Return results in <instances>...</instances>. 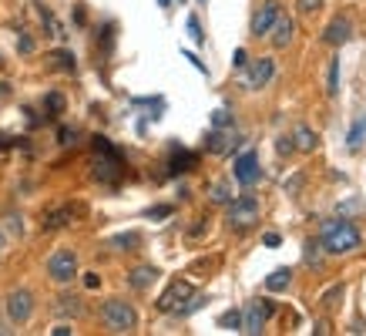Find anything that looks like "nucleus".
I'll return each mask as SVG.
<instances>
[{"label": "nucleus", "instance_id": "obj_1", "mask_svg": "<svg viewBox=\"0 0 366 336\" xmlns=\"http://www.w3.org/2000/svg\"><path fill=\"white\" fill-rule=\"evenodd\" d=\"M360 243H363V232L350 219H329V222H322L320 245L326 256H350L353 249H360Z\"/></svg>", "mask_w": 366, "mask_h": 336}, {"label": "nucleus", "instance_id": "obj_2", "mask_svg": "<svg viewBox=\"0 0 366 336\" xmlns=\"http://www.w3.org/2000/svg\"><path fill=\"white\" fill-rule=\"evenodd\" d=\"M94 179L98 182H105V185H115V182H122V175H124V158L122 152L107 141V138L101 135H94Z\"/></svg>", "mask_w": 366, "mask_h": 336}, {"label": "nucleus", "instance_id": "obj_3", "mask_svg": "<svg viewBox=\"0 0 366 336\" xmlns=\"http://www.w3.org/2000/svg\"><path fill=\"white\" fill-rule=\"evenodd\" d=\"M98 316L105 323V330H111V333H135L138 326V309L131 303H124V299H105Z\"/></svg>", "mask_w": 366, "mask_h": 336}, {"label": "nucleus", "instance_id": "obj_4", "mask_svg": "<svg viewBox=\"0 0 366 336\" xmlns=\"http://www.w3.org/2000/svg\"><path fill=\"white\" fill-rule=\"evenodd\" d=\"M259 222V199L256 195H239L229 202V226L235 232L252 229Z\"/></svg>", "mask_w": 366, "mask_h": 336}, {"label": "nucleus", "instance_id": "obj_5", "mask_svg": "<svg viewBox=\"0 0 366 336\" xmlns=\"http://www.w3.org/2000/svg\"><path fill=\"white\" fill-rule=\"evenodd\" d=\"M275 313V306L269 303V299H252V303L242 309V330L239 333H249V336H256L262 333V326H266V320Z\"/></svg>", "mask_w": 366, "mask_h": 336}, {"label": "nucleus", "instance_id": "obj_6", "mask_svg": "<svg viewBox=\"0 0 366 336\" xmlns=\"http://www.w3.org/2000/svg\"><path fill=\"white\" fill-rule=\"evenodd\" d=\"M47 276L54 283H71L77 276V256L74 249H58L51 259H47Z\"/></svg>", "mask_w": 366, "mask_h": 336}, {"label": "nucleus", "instance_id": "obj_7", "mask_svg": "<svg viewBox=\"0 0 366 336\" xmlns=\"http://www.w3.org/2000/svg\"><path fill=\"white\" fill-rule=\"evenodd\" d=\"M232 175H235V182L245 185V188H252L256 182H262V168H259V155L252 152H242L235 158V168H232Z\"/></svg>", "mask_w": 366, "mask_h": 336}, {"label": "nucleus", "instance_id": "obj_8", "mask_svg": "<svg viewBox=\"0 0 366 336\" xmlns=\"http://www.w3.org/2000/svg\"><path fill=\"white\" fill-rule=\"evenodd\" d=\"M4 309H7V316H11V323H27L34 316V292L31 290H14L11 296H7V303H4Z\"/></svg>", "mask_w": 366, "mask_h": 336}, {"label": "nucleus", "instance_id": "obj_9", "mask_svg": "<svg viewBox=\"0 0 366 336\" xmlns=\"http://www.w3.org/2000/svg\"><path fill=\"white\" fill-rule=\"evenodd\" d=\"M273 75H275V61H273V58H256V61L249 64L245 88H249V91H259V88H266V84L273 81Z\"/></svg>", "mask_w": 366, "mask_h": 336}, {"label": "nucleus", "instance_id": "obj_10", "mask_svg": "<svg viewBox=\"0 0 366 336\" xmlns=\"http://www.w3.org/2000/svg\"><path fill=\"white\" fill-rule=\"evenodd\" d=\"M188 296H195L192 283H185V279H175V283H171V286L162 292V299H158V309H162V313H175V309H178V306L188 299Z\"/></svg>", "mask_w": 366, "mask_h": 336}, {"label": "nucleus", "instance_id": "obj_11", "mask_svg": "<svg viewBox=\"0 0 366 336\" xmlns=\"http://www.w3.org/2000/svg\"><path fill=\"white\" fill-rule=\"evenodd\" d=\"M275 17H279V0H266L259 11L252 14V37H266L269 27L275 24Z\"/></svg>", "mask_w": 366, "mask_h": 336}, {"label": "nucleus", "instance_id": "obj_12", "mask_svg": "<svg viewBox=\"0 0 366 336\" xmlns=\"http://www.w3.org/2000/svg\"><path fill=\"white\" fill-rule=\"evenodd\" d=\"M350 37H353L350 17H336V20H329V24H326V34H322V41H326L329 47H343Z\"/></svg>", "mask_w": 366, "mask_h": 336}, {"label": "nucleus", "instance_id": "obj_13", "mask_svg": "<svg viewBox=\"0 0 366 336\" xmlns=\"http://www.w3.org/2000/svg\"><path fill=\"white\" fill-rule=\"evenodd\" d=\"M292 34H296L292 17H286L282 11H279V17H275V24L269 27V34H266V37H273V47H289L292 44Z\"/></svg>", "mask_w": 366, "mask_h": 336}, {"label": "nucleus", "instance_id": "obj_14", "mask_svg": "<svg viewBox=\"0 0 366 336\" xmlns=\"http://www.w3.org/2000/svg\"><path fill=\"white\" fill-rule=\"evenodd\" d=\"M77 215H81V205H61V209L44 215V229H64V226L74 222Z\"/></svg>", "mask_w": 366, "mask_h": 336}, {"label": "nucleus", "instance_id": "obj_15", "mask_svg": "<svg viewBox=\"0 0 366 336\" xmlns=\"http://www.w3.org/2000/svg\"><path fill=\"white\" fill-rule=\"evenodd\" d=\"M235 145H239V138H229V131H222V128L209 131V138H205V152H212V155H226Z\"/></svg>", "mask_w": 366, "mask_h": 336}, {"label": "nucleus", "instance_id": "obj_16", "mask_svg": "<svg viewBox=\"0 0 366 336\" xmlns=\"http://www.w3.org/2000/svg\"><path fill=\"white\" fill-rule=\"evenodd\" d=\"M155 279H158V269H155V266H135V269L128 273V283H131V290H138V292L148 290Z\"/></svg>", "mask_w": 366, "mask_h": 336}, {"label": "nucleus", "instance_id": "obj_17", "mask_svg": "<svg viewBox=\"0 0 366 336\" xmlns=\"http://www.w3.org/2000/svg\"><path fill=\"white\" fill-rule=\"evenodd\" d=\"M316 141H320V135H316L309 124H299V128L292 131V145H296L299 152H313V148H316Z\"/></svg>", "mask_w": 366, "mask_h": 336}, {"label": "nucleus", "instance_id": "obj_18", "mask_svg": "<svg viewBox=\"0 0 366 336\" xmlns=\"http://www.w3.org/2000/svg\"><path fill=\"white\" fill-rule=\"evenodd\" d=\"M54 313H61V316H84V303L77 296H61L54 303Z\"/></svg>", "mask_w": 366, "mask_h": 336}, {"label": "nucleus", "instance_id": "obj_19", "mask_svg": "<svg viewBox=\"0 0 366 336\" xmlns=\"http://www.w3.org/2000/svg\"><path fill=\"white\" fill-rule=\"evenodd\" d=\"M192 165H195V155H192V152H182V148H175L171 162H168V172H171V175H182V172H188Z\"/></svg>", "mask_w": 366, "mask_h": 336}, {"label": "nucleus", "instance_id": "obj_20", "mask_svg": "<svg viewBox=\"0 0 366 336\" xmlns=\"http://www.w3.org/2000/svg\"><path fill=\"white\" fill-rule=\"evenodd\" d=\"M289 283H292V269H275V273L266 279V290L282 292V290H289Z\"/></svg>", "mask_w": 366, "mask_h": 336}, {"label": "nucleus", "instance_id": "obj_21", "mask_svg": "<svg viewBox=\"0 0 366 336\" xmlns=\"http://www.w3.org/2000/svg\"><path fill=\"white\" fill-rule=\"evenodd\" d=\"M37 14H41V20H44V27H47V34L51 37H64V31H61V20L51 14V7H44V4H37Z\"/></svg>", "mask_w": 366, "mask_h": 336}, {"label": "nucleus", "instance_id": "obj_22", "mask_svg": "<svg viewBox=\"0 0 366 336\" xmlns=\"http://www.w3.org/2000/svg\"><path fill=\"white\" fill-rule=\"evenodd\" d=\"M303 259H306V266H313V269H316V266H322V245L316 243V239H309V243H306Z\"/></svg>", "mask_w": 366, "mask_h": 336}, {"label": "nucleus", "instance_id": "obj_23", "mask_svg": "<svg viewBox=\"0 0 366 336\" xmlns=\"http://www.w3.org/2000/svg\"><path fill=\"white\" fill-rule=\"evenodd\" d=\"M336 91H339V58H333L329 61V71H326V94L336 98Z\"/></svg>", "mask_w": 366, "mask_h": 336}, {"label": "nucleus", "instance_id": "obj_24", "mask_svg": "<svg viewBox=\"0 0 366 336\" xmlns=\"http://www.w3.org/2000/svg\"><path fill=\"white\" fill-rule=\"evenodd\" d=\"M138 243H141L138 232H124V235H115V239H111V245H115L118 252H131V249H138Z\"/></svg>", "mask_w": 366, "mask_h": 336}, {"label": "nucleus", "instance_id": "obj_25", "mask_svg": "<svg viewBox=\"0 0 366 336\" xmlns=\"http://www.w3.org/2000/svg\"><path fill=\"white\" fill-rule=\"evenodd\" d=\"M209 199H212L215 205H229V202H232L229 182H215V185H212V195H209Z\"/></svg>", "mask_w": 366, "mask_h": 336}, {"label": "nucleus", "instance_id": "obj_26", "mask_svg": "<svg viewBox=\"0 0 366 336\" xmlns=\"http://www.w3.org/2000/svg\"><path fill=\"white\" fill-rule=\"evenodd\" d=\"M363 138H366V118H360V122L350 128V152H360Z\"/></svg>", "mask_w": 366, "mask_h": 336}, {"label": "nucleus", "instance_id": "obj_27", "mask_svg": "<svg viewBox=\"0 0 366 336\" xmlns=\"http://www.w3.org/2000/svg\"><path fill=\"white\" fill-rule=\"evenodd\" d=\"M51 61H54V67H61V71H74V54L71 51H54Z\"/></svg>", "mask_w": 366, "mask_h": 336}, {"label": "nucleus", "instance_id": "obj_28", "mask_svg": "<svg viewBox=\"0 0 366 336\" xmlns=\"http://www.w3.org/2000/svg\"><path fill=\"white\" fill-rule=\"evenodd\" d=\"M218 323H222L226 330H242V313H239V309H229V313H226Z\"/></svg>", "mask_w": 366, "mask_h": 336}, {"label": "nucleus", "instance_id": "obj_29", "mask_svg": "<svg viewBox=\"0 0 366 336\" xmlns=\"http://www.w3.org/2000/svg\"><path fill=\"white\" fill-rule=\"evenodd\" d=\"M44 105H47V111H51V115H61V111H64V94L51 91V94H47Z\"/></svg>", "mask_w": 366, "mask_h": 336}, {"label": "nucleus", "instance_id": "obj_30", "mask_svg": "<svg viewBox=\"0 0 366 336\" xmlns=\"http://www.w3.org/2000/svg\"><path fill=\"white\" fill-rule=\"evenodd\" d=\"M188 34H192V41H195V44H202V41H205V34H202V24H199V17H195V14L188 17Z\"/></svg>", "mask_w": 366, "mask_h": 336}, {"label": "nucleus", "instance_id": "obj_31", "mask_svg": "<svg viewBox=\"0 0 366 336\" xmlns=\"http://www.w3.org/2000/svg\"><path fill=\"white\" fill-rule=\"evenodd\" d=\"M296 7H299L303 14H316L322 7V0H296Z\"/></svg>", "mask_w": 366, "mask_h": 336}, {"label": "nucleus", "instance_id": "obj_32", "mask_svg": "<svg viewBox=\"0 0 366 336\" xmlns=\"http://www.w3.org/2000/svg\"><path fill=\"white\" fill-rule=\"evenodd\" d=\"M212 124H215V128H232V115H229V111H215Z\"/></svg>", "mask_w": 366, "mask_h": 336}, {"label": "nucleus", "instance_id": "obj_33", "mask_svg": "<svg viewBox=\"0 0 366 336\" xmlns=\"http://www.w3.org/2000/svg\"><path fill=\"white\" fill-rule=\"evenodd\" d=\"M275 152H279V155H292V152H296L292 138H279V141H275Z\"/></svg>", "mask_w": 366, "mask_h": 336}, {"label": "nucleus", "instance_id": "obj_34", "mask_svg": "<svg viewBox=\"0 0 366 336\" xmlns=\"http://www.w3.org/2000/svg\"><path fill=\"white\" fill-rule=\"evenodd\" d=\"M148 219H168V215H171V205H155V209H148Z\"/></svg>", "mask_w": 366, "mask_h": 336}, {"label": "nucleus", "instance_id": "obj_35", "mask_svg": "<svg viewBox=\"0 0 366 336\" xmlns=\"http://www.w3.org/2000/svg\"><path fill=\"white\" fill-rule=\"evenodd\" d=\"M279 243H282V235H279V232H266V235H262V245H269V249L279 245Z\"/></svg>", "mask_w": 366, "mask_h": 336}, {"label": "nucleus", "instance_id": "obj_36", "mask_svg": "<svg viewBox=\"0 0 366 336\" xmlns=\"http://www.w3.org/2000/svg\"><path fill=\"white\" fill-rule=\"evenodd\" d=\"M232 64H235V67H245V64H249V54H245L242 47H239V51L232 54Z\"/></svg>", "mask_w": 366, "mask_h": 336}, {"label": "nucleus", "instance_id": "obj_37", "mask_svg": "<svg viewBox=\"0 0 366 336\" xmlns=\"http://www.w3.org/2000/svg\"><path fill=\"white\" fill-rule=\"evenodd\" d=\"M31 51H34V41L27 34H20V54H31Z\"/></svg>", "mask_w": 366, "mask_h": 336}, {"label": "nucleus", "instance_id": "obj_38", "mask_svg": "<svg viewBox=\"0 0 366 336\" xmlns=\"http://www.w3.org/2000/svg\"><path fill=\"white\" fill-rule=\"evenodd\" d=\"M61 145H71V141H74V128H61Z\"/></svg>", "mask_w": 366, "mask_h": 336}, {"label": "nucleus", "instance_id": "obj_39", "mask_svg": "<svg viewBox=\"0 0 366 336\" xmlns=\"http://www.w3.org/2000/svg\"><path fill=\"white\" fill-rule=\"evenodd\" d=\"M84 286H88V290H98V286H101V279H98L94 273H88V276H84Z\"/></svg>", "mask_w": 366, "mask_h": 336}, {"label": "nucleus", "instance_id": "obj_40", "mask_svg": "<svg viewBox=\"0 0 366 336\" xmlns=\"http://www.w3.org/2000/svg\"><path fill=\"white\" fill-rule=\"evenodd\" d=\"M84 20H88V14H84L81 7H74V24H77V27H84Z\"/></svg>", "mask_w": 366, "mask_h": 336}, {"label": "nucleus", "instance_id": "obj_41", "mask_svg": "<svg viewBox=\"0 0 366 336\" xmlns=\"http://www.w3.org/2000/svg\"><path fill=\"white\" fill-rule=\"evenodd\" d=\"M299 185H303V175H296V179H292V182L286 185V188H289L292 195H296V192H299Z\"/></svg>", "mask_w": 366, "mask_h": 336}, {"label": "nucleus", "instance_id": "obj_42", "mask_svg": "<svg viewBox=\"0 0 366 336\" xmlns=\"http://www.w3.org/2000/svg\"><path fill=\"white\" fill-rule=\"evenodd\" d=\"M51 333H54V336H71V326H54Z\"/></svg>", "mask_w": 366, "mask_h": 336}, {"label": "nucleus", "instance_id": "obj_43", "mask_svg": "<svg viewBox=\"0 0 366 336\" xmlns=\"http://www.w3.org/2000/svg\"><path fill=\"white\" fill-rule=\"evenodd\" d=\"M158 4H162V11H168V7H171V0H158Z\"/></svg>", "mask_w": 366, "mask_h": 336}, {"label": "nucleus", "instance_id": "obj_44", "mask_svg": "<svg viewBox=\"0 0 366 336\" xmlns=\"http://www.w3.org/2000/svg\"><path fill=\"white\" fill-rule=\"evenodd\" d=\"M0 245H4V235H0Z\"/></svg>", "mask_w": 366, "mask_h": 336}]
</instances>
